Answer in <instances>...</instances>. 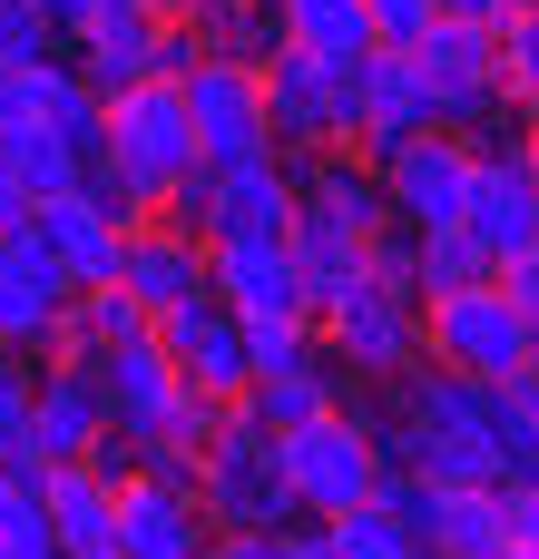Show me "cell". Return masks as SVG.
Returning <instances> with one entry per match:
<instances>
[{
  "label": "cell",
  "instance_id": "cell-1",
  "mask_svg": "<svg viewBox=\"0 0 539 559\" xmlns=\"http://www.w3.org/2000/svg\"><path fill=\"white\" fill-rule=\"evenodd\" d=\"M196 167H206V147H196V118H187V79H137V88L108 98V147H98L88 187L118 197L128 226L137 216H167Z\"/></svg>",
  "mask_w": 539,
  "mask_h": 559
},
{
  "label": "cell",
  "instance_id": "cell-2",
  "mask_svg": "<svg viewBox=\"0 0 539 559\" xmlns=\"http://www.w3.org/2000/svg\"><path fill=\"white\" fill-rule=\"evenodd\" d=\"M530 354H539V314L501 275L422 305V364H442L462 383H511V373H530Z\"/></svg>",
  "mask_w": 539,
  "mask_h": 559
},
{
  "label": "cell",
  "instance_id": "cell-3",
  "mask_svg": "<svg viewBox=\"0 0 539 559\" xmlns=\"http://www.w3.org/2000/svg\"><path fill=\"white\" fill-rule=\"evenodd\" d=\"M196 511H206V531H295L304 521V501H295V481H285V442L236 403L226 413V432L206 442V462H196Z\"/></svg>",
  "mask_w": 539,
  "mask_h": 559
},
{
  "label": "cell",
  "instance_id": "cell-4",
  "mask_svg": "<svg viewBox=\"0 0 539 559\" xmlns=\"http://www.w3.org/2000/svg\"><path fill=\"white\" fill-rule=\"evenodd\" d=\"M265 118L285 157H334L363 138V59H314V49H275L265 59Z\"/></svg>",
  "mask_w": 539,
  "mask_h": 559
},
{
  "label": "cell",
  "instance_id": "cell-5",
  "mask_svg": "<svg viewBox=\"0 0 539 559\" xmlns=\"http://www.w3.org/2000/svg\"><path fill=\"white\" fill-rule=\"evenodd\" d=\"M314 344L344 364V373H373V383H403L422 364V295L393 285V275H354L344 295L314 305Z\"/></svg>",
  "mask_w": 539,
  "mask_h": 559
},
{
  "label": "cell",
  "instance_id": "cell-6",
  "mask_svg": "<svg viewBox=\"0 0 539 559\" xmlns=\"http://www.w3.org/2000/svg\"><path fill=\"white\" fill-rule=\"evenodd\" d=\"M285 442V481H295V501H304V521H344V511H363L373 491H383V442H373V423L363 413H324V423H304V432H275Z\"/></svg>",
  "mask_w": 539,
  "mask_h": 559
},
{
  "label": "cell",
  "instance_id": "cell-7",
  "mask_svg": "<svg viewBox=\"0 0 539 559\" xmlns=\"http://www.w3.org/2000/svg\"><path fill=\"white\" fill-rule=\"evenodd\" d=\"M412 59H422V79H432L442 128H491L501 108H520L511 79H501V20H432V29L412 39Z\"/></svg>",
  "mask_w": 539,
  "mask_h": 559
},
{
  "label": "cell",
  "instance_id": "cell-8",
  "mask_svg": "<svg viewBox=\"0 0 539 559\" xmlns=\"http://www.w3.org/2000/svg\"><path fill=\"white\" fill-rule=\"evenodd\" d=\"M187 236H285L295 226V167L285 157H236V167H196L187 197L167 206Z\"/></svg>",
  "mask_w": 539,
  "mask_h": 559
},
{
  "label": "cell",
  "instance_id": "cell-9",
  "mask_svg": "<svg viewBox=\"0 0 539 559\" xmlns=\"http://www.w3.org/2000/svg\"><path fill=\"white\" fill-rule=\"evenodd\" d=\"M98 383H108V432H118V442H128L137 462H157V452L177 442V413H187V373L167 364L157 324H147L137 344L98 354Z\"/></svg>",
  "mask_w": 539,
  "mask_h": 559
},
{
  "label": "cell",
  "instance_id": "cell-10",
  "mask_svg": "<svg viewBox=\"0 0 539 559\" xmlns=\"http://www.w3.org/2000/svg\"><path fill=\"white\" fill-rule=\"evenodd\" d=\"M187 118H196L206 167L285 157V147H275V118H265V69H255V59H196V69H187Z\"/></svg>",
  "mask_w": 539,
  "mask_h": 559
},
{
  "label": "cell",
  "instance_id": "cell-11",
  "mask_svg": "<svg viewBox=\"0 0 539 559\" xmlns=\"http://www.w3.org/2000/svg\"><path fill=\"white\" fill-rule=\"evenodd\" d=\"M471 167H481V147H471L462 128H422V138H403L373 177L393 187V216H403L412 236H432V226H462V216H471Z\"/></svg>",
  "mask_w": 539,
  "mask_h": 559
},
{
  "label": "cell",
  "instance_id": "cell-12",
  "mask_svg": "<svg viewBox=\"0 0 539 559\" xmlns=\"http://www.w3.org/2000/svg\"><path fill=\"white\" fill-rule=\"evenodd\" d=\"M79 285L59 275V255L39 246V226H0V354H59V324H69Z\"/></svg>",
  "mask_w": 539,
  "mask_h": 559
},
{
  "label": "cell",
  "instance_id": "cell-13",
  "mask_svg": "<svg viewBox=\"0 0 539 559\" xmlns=\"http://www.w3.org/2000/svg\"><path fill=\"white\" fill-rule=\"evenodd\" d=\"M157 344L187 373V393H216V403H245L255 393V334H245V314L226 295H196V305L157 314Z\"/></svg>",
  "mask_w": 539,
  "mask_h": 559
},
{
  "label": "cell",
  "instance_id": "cell-14",
  "mask_svg": "<svg viewBox=\"0 0 539 559\" xmlns=\"http://www.w3.org/2000/svg\"><path fill=\"white\" fill-rule=\"evenodd\" d=\"M206 265H216V295L245 324H314V285L295 265V236H216Z\"/></svg>",
  "mask_w": 539,
  "mask_h": 559
},
{
  "label": "cell",
  "instance_id": "cell-15",
  "mask_svg": "<svg viewBox=\"0 0 539 559\" xmlns=\"http://www.w3.org/2000/svg\"><path fill=\"white\" fill-rule=\"evenodd\" d=\"M462 226L481 236V255H491L501 275L539 246V167H530V138L481 147V167H471V216H462Z\"/></svg>",
  "mask_w": 539,
  "mask_h": 559
},
{
  "label": "cell",
  "instance_id": "cell-16",
  "mask_svg": "<svg viewBox=\"0 0 539 559\" xmlns=\"http://www.w3.org/2000/svg\"><path fill=\"white\" fill-rule=\"evenodd\" d=\"M29 423H39V452L49 462H98L118 432H108V383L88 354H39V383H29Z\"/></svg>",
  "mask_w": 539,
  "mask_h": 559
},
{
  "label": "cell",
  "instance_id": "cell-17",
  "mask_svg": "<svg viewBox=\"0 0 539 559\" xmlns=\"http://www.w3.org/2000/svg\"><path fill=\"white\" fill-rule=\"evenodd\" d=\"M206 511H196V481H167V472H128L118 481V559H206Z\"/></svg>",
  "mask_w": 539,
  "mask_h": 559
},
{
  "label": "cell",
  "instance_id": "cell-18",
  "mask_svg": "<svg viewBox=\"0 0 539 559\" xmlns=\"http://www.w3.org/2000/svg\"><path fill=\"white\" fill-rule=\"evenodd\" d=\"M29 226H39V246L59 255V275H69L79 295L118 285V255H128V216H118V197H98V187H69V197H49Z\"/></svg>",
  "mask_w": 539,
  "mask_h": 559
},
{
  "label": "cell",
  "instance_id": "cell-19",
  "mask_svg": "<svg viewBox=\"0 0 539 559\" xmlns=\"http://www.w3.org/2000/svg\"><path fill=\"white\" fill-rule=\"evenodd\" d=\"M118 285L147 305V314H177L196 295H216V265H206V236H187L177 216H137L128 226V255H118Z\"/></svg>",
  "mask_w": 539,
  "mask_h": 559
},
{
  "label": "cell",
  "instance_id": "cell-20",
  "mask_svg": "<svg viewBox=\"0 0 539 559\" xmlns=\"http://www.w3.org/2000/svg\"><path fill=\"white\" fill-rule=\"evenodd\" d=\"M422 128H442L422 59H412V49H373V59H363V138H354V157L383 167V157H393L403 138H422Z\"/></svg>",
  "mask_w": 539,
  "mask_h": 559
},
{
  "label": "cell",
  "instance_id": "cell-21",
  "mask_svg": "<svg viewBox=\"0 0 539 559\" xmlns=\"http://www.w3.org/2000/svg\"><path fill=\"white\" fill-rule=\"evenodd\" d=\"M39 511L59 559H118V472L98 462H49L39 472Z\"/></svg>",
  "mask_w": 539,
  "mask_h": 559
},
{
  "label": "cell",
  "instance_id": "cell-22",
  "mask_svg": "<svg viewBox=\"0 0 539 559\" xmlns=\"http://www.w3.org/2000/svg\"><path fill=\"white\" fill-rule=\"evenodd\" d=\"M285 236H295V265H304V285H314V305L344 295L354 275H373V236H354V226H344L324 197H304V187H295V226H285Z\"/></svg>",
  "mask_w": 539,
  "mask_h": 559
},
{
  "label": "cell",
  "instance_id": "cell-23",
  "mask_svg": "<svg viewBox=\"0 0 539 559\" xmlns=\"http://www.w3.org/2000/svg\"><path fill=\"white\" fill-rule=\"evenodd\" d=\"M344 393H334V354L314 344V354H295V364H275V373H255V393H245V413L265 423V432H304V423H324Z\"/></svg>",
  "mask_w": 539,
  "mask_h": 559
},
{
  "label": "cell",
  "instance_id": "cell-24",
  "mask_svg": "<svg viewBox=\"0 0 539 559\" xmlns=\"http://www.w3.org/2000/svg\"><path fill=\"white\" fill-rule=\"evenodd\" d=\"M275 20L314 59H373V0H275Z\"/></svg>",
  "mask_w": 539,
  "mask_h": 559
},
{
  "label": "cell",
  "instance_id": "cell-25",
  "mask_svg": "<svg viewBox=\"0 0 539 559\" xmlns=\"http://www.w3.org/2000/svg\"><path fill=\"white\" fill-rule=\"evenodd\" d=\"M147 324H157V314H147L128 285H98V295H79V305H69V324H59V354H88V364H98V354L137 344Z\"/></svg>",
  "mask_w": 539,
  "mask_h": 559
},
{
  "label": "cell",
  "instance_id": "cell-26",
  "mask_svg": "<svg viewBox=\"0 0 539 559\" xmlns=\"http://www.w3.org/2000/svg\"><path fill=\"white\" fill-rule=\"evenodd\" d=\"M412 275H422V305H432V295H462V285H491L501 265L481 255V236H471V226H432V236H412Z\"/></svg>",
  "mask_w": 539,
  "mask_h": 559
},
{
  "label": "cell",
  "instance_id": "cell-27",
  "mask_svg": "<svg viewBox=\"0 0 539 559\" xmlns=\"http://www.w3.org/2000/svg\"><path fill=\"white\" fill-rule=\"evenodd\" d=\"M29 383H39V364L29 354H0V472H49V452H39V423H29Z\"/></svg>",
  "mask_w": 539,
  "mask_h": 559
},
{
  "label": "cell",
  "instance_id": "cell-28",
  "mask_svg": "<svg viewBox=\"0 0 539 559\" xmlns=\"http://www.w3.org/2000/svg\"><path fill=\"white\" fill-rule=\"evenodd\" d=\"M324 531H334V550H344V559H412V550H422V540H412V521H403V511H393L383 491H373L363 511L324 521Z\"/></svg>",
  "mask_w": 539,
  "mask_h": 559
},
{
  "label": "cell",
  "instance_id": "cell-29",
  "mask_svg": "<svg viewBox=\"0 0 539 559\" xmlns=\"http://www.w3.org/2000/svg\"><path fill=\"white\" fill-rule=\"evenodd\" d=\"M59 20L39 10V0H0V59H59Z\"/></svg>",
  "mask_w": 539,
  "mask_h": 559
},
{
  "label": "cell",
  "instance_id": "cell-30",
  "mask_svg": "<svg viewBox=\"0 0 539 559\" xmlns=\"http://www.w3.org/2000/svg\"><path fill=\"white\" fill-rule=\"evenodd\" d=\"M501 79H511V98H520V108H539V10L501 20Z\"/></svg>",
  "mask_w": 539,
  "mask_h": 559
},
{
  "label": "cell",
  "instance_id": "cell-31",
  "mask_svg": "<svg viewBox=\"0 0 539 559\" xmlns=\"http://www.w3.org/2000/svg\"><path fill=\"white\" fill-rule=\"evenodd\" d=\"M442 20V0H373V49H412Z\"/></svg>",
  "mask_w": 539,
  "mask_h": 559
},
{
  "label": "cell",
  "instance_id": "cell-32",
  "mask_svg": "<svg viewBox=\"0 0 539 559\" xmlns=\"http://www.w3.org/2000/svg\"><path fill=\"white\" fill-rule=\"evenodd\" d=\"M206 559H285V531H216Z\"/></svg>",
  "mask_w": 539,
  "mask_h": 559
},
{
  "label": "cell",
  "instance_id": "cell-33",
  "mask_svg": "<svg viewBox=\"0 0 539 559\" xmlns=\"http://www.w3.org/2000/svg\"><path fill=\"white\" fill-rule=\"evenodd\" d=\"M511 531H520V559H539V481L511 491Z\"/></svg>",
  "mask_w": 539,
  "mask_h": 559
},
{
  "label": "cell",
  "instance_id": "cell-34",
  "mask_svg": "<svg viewBox=\"0 0 539 559\" xmlns=\"http://www.w3.org/2000/svg\"><path fill=\"white\" fill-rule=\"evenodd\" d=\"M285 559H344V550H334L324 521H295V531H285Z\"/></svg>",
  "mask_w": 539,
  "mask_h": 559
},
{
  "label": "cell",
  "instance_id": "cell-35",
  "mask_svg": "<svg viewBox=\"0 0 539 559\" xmlns=\"http://www.w3.org/2000/svg\"><path fill=\"white\" fill-rule=\"evenodd\" d=\"M39 10H49V20H59V29H69V39H79V29H88V10H98V0H39Z\"/></svg>",
  "mask_w": 539,
  "mask_h": 559
},
{
  "label": "cell",
  "instance_id": "cell-36",
  "mask_svg": "<svg viewBox=\"0 0 539 559\" xmlns=\"http://www.w3.org/2000/svg\"><path fill=\"white\" fill-rule=\"evenodd\" d=\"M442 20H511L501 0H442Z\"/></svg>",
  "mask_w": 539,
  "mask_h": 559
},
{
  "label": "cell",
  "instance_id": "cell-37",
  "mask_svg": "<svg viewBox=\"0 0 539 559\" xmlns=\"http://www.w3.org/2000/svg\"><path fill=\"white\" fill-rule=\"evenodd\" d=\"M0 559H59V550H49V540H10V531H0Z\"/></svg>",
  "mask_w": 539,
  "mask_h": 559
},
{
  "label": "cell",
  "instance_id": "cell-38",
  "mask_svg": "<svg viewBox=\"0 0 539 559\" xmlns=\"http://www.w3.org/2000/svg\"><path fill=\"white\" fill-rule=\"evenodd\" d=\"M147 10H157V20H196V0H147Z\"/></svg>",
  "mask_w": 539,
  "mask_h": 559
},
{
  "label": "cell",
  "instance_id": "cell-39",
  "mask_svg": "<svg viewBox=\"0 0 539 559\" xmlns=\"http://www.w3.org/2000/svg\"><path fill=\"white\" fill-rule=\"evenodd\" d=\"M501 10H511V20H520V10H539V0H501Z\"/></svg>",
  "mask_w": 539,
  "mask_h": 559
},
{
  "label": "cell",
  "instance_id": "cell-40",
  "mask_svg": "<svg viewBox=\"0 0 539 559\" xmlns=\"http://www.w3.org/2000/svg\"><path fill=\"white\" fill-rule=\"evenodd\" d=\"M530 167H539V128H530Z\"/></svg>",
  "mask_w": 539,
  "mask_h": 559
},
{
  "label": "cell",
  "instance_id": "cell-41",
  "mask_svg": "<svg viewBox=\"0 0 539 559\" xmlns=\"http://www.w3.org/2000/svg\"><path fill=\"white\" fill-rule=\"evenodd\" d=\"M412 559H432V550H412Z\"/></svg>",
  "mask_w": 539,
  "mask_h": 559
},
{
  "label": "cell",
  "instance_id": "cell-42",
  "mask_svg": "<svg viewBox=\"0 0 539 559\" xmlns=\"http://www.w3.org/2000/svg\"><path fill=\"white\" fill-rule=\"evenodd\" d=\"M530 314H539V295H530Z\"/></svg>",
  "mask_w": 539,
  "mask_h": 559
},
{
  "label": "cell",
  "instance_id": "cell-43",
  "mask_svg": "<svg viewBox=\"0 0 539 559\" xmlns=\"http://www.w3.org/2000/svg\"><path fill=\"white\" fill-rule=\"evenodd\" d=\"M530 128H539V108H530Z\"/></svg>",
  "mask_w": 539,
  "mask_h": 559
},
{
  "label": "cell",
  "instance_id": "cell-44",
  "mask_svg": "<svg viewBox=\"0 0 539 559\" xmlns=\"http://www.w3.org/2000/svg\"><path fill=\"white\" fill-rule=\"evenodd\" d=\"M0 481H10V472H0Z\"/></svg>",
  "mask_w": 539,
  "mask_h": 559
}]
</instances>
